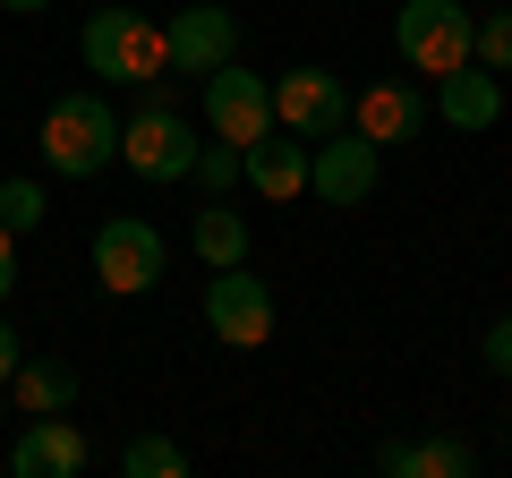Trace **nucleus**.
<instances>
[{
    "instance_id": "f257e3e1",
    "label": "nucleus",
    "mask_w": 512,
    "mask_h": 478,
    "mask_svg": "<svg viewBox=\"0 0 512 478\" xmlns=\"http://www.w3.org/2000/svg\"><path fill=\"white\" fill-rule=\"evenodd\" d=\"M77 52H86L94 77H120V86H154V77H171V43L163 26L146 18V9H94L86 35H77Z\"/></svg>"
},
{
    "instance_id": "f03ea898",
    "label": "nucleus",
    "mask_w": 512,
    "mask_h": 478,
    "mask_svg": "<svg viewBox=\"0 0 512 478\" xmlns=\"http://www.w3.org/2000/svg\"><path fill=\"white\" fill-rule=\"evenodd\" d=\"M43 163L60 180H94L103 163H120V111L103 94H60L43 111Z\"/></svg>"
},
{
    "instance_id": "7ed1b4c3",
    "label": "nucleus",
    "mask_w": 512,
    "mask_h": 478,
    "mask_svg": "<svg viewBox=\"0 0 512 478\" xmlns=\"http://www.w3.org/2000/svg\"><path fill=\"white\" fill-rule=\"evenodd\" d=\"M120 163L137 171V180H188L197 171V137H188V111H171V94H163V77L146 86V103L120 120Z\"/></svg>"
},
{
    "instance_id": "20e7f679",
    "label": "nucleus",
    "mask_w": 512,
    "mask_h": 478,
    "mask_svg": "<svg viewBox=\"0 0 512 478\" xmlns=\"http://www.w3.org/2000/svg\"><path fill=\"white\" fill-rule=\"evenodd\" d=\"M393 52H402L419 77H453L461 60L478 52V18L461 9V0H402V18H393Z\"/></svg>"
},
{
    "instance_id": "39448f33",
    "label": "nucleus",
    "mask_w": 512,
    "mask_h": 478,
    "mask_svg": "<svg viewBox=\"0 0 512 478\" xmlns=\"http://www.w3.org/2000/svg\"><path fill=\"white\" fill-rule=\"evenodd\" d=\"M163 265H171V248H163V231H154L146 214H111L103 231H94V282H103L111 299L154 291V282H163Z\"/></svg>"
},
{
    "instance_id": "423d86ee",
    "label": "nucleus",
    "mask_w": 512,
    "mask_h": 478,
    "mask_svg": "<svg viewBox=\"0 0 512 478\" xmlns=\"http://www.w3.org/2000/svg\"><path fill=\"white\" fill-rule=\"evenodd\" d=\"M205 325L231 350H265L274 342V291H265L248 265H214V282H205Z\"/></svg>"
},
{
    "instance_id": "0eeeda50",
    "label": "nucleus",
    "mask_w": 512,
    "mask_h": 478,
    "mask_svg": "<svg viewBox=\"0 0 512 478\" xmlns=\"http://www.w3.org/2000/svg\"><path fill=\"white\" fill-rule=\"evenodd\" d=\"M205 129H214L222 146L248 154L256 137L274 129V86H265L256 69H239V60H222V69L205 77Z\"/></svg>"
},
{
    "instance_id": "6e6552de",
    "label": "nucleus",
    "mask_w": 512,
    "mask_h": 478,
    "mask_svg": "<svg viewBox=\"0 0 512 478\" xmlns=\"http://www.w3.org/2000/svg\"><path fill=\"white\" fill-rule=\"evenodd\" d=\"M376 171H384V146L367 129H333L308 146V188L325 205H367L376 197Z\"/></svg>"
},
{
    "instance_id": "1a4fd4ad",
    "label": "nucleus",
    "mask_w": 512,
    "mask_h": 478,
    "mask_svg": "<svg viewBox=\"0 0 512 478\" xmlns=\"http://www.w3.org/2000/svg\"><path fill=\"white\" fill-rule=\"evenodd\" d=\"M274 129H291V137H333V129H350V86L333 69H282L274 77Z\"/></svg>"
},
{
    "instance_id": "9d476101",
    "label": "nucleus",
    "mask_w": 512,
    "mask_h": 478,
    "mask_svg": "<svg viewBox=\"0 0 512 478\" xmlns=\"http://www.w3.org/2000/svg\"><path fill=\"white\" fill-rule=\"evenodd\" d=\"M163 43H171V69L180 77H214L222 60H239V18L214 9V0H188L163 18Z\"/></svg>"
},
{
    "instance_id": "9b49d317",
    "label": "nucleus",
    "mask_w": 512,
    "mask_h": 478,
    "mask_svg": "<svg viewBox=\"0 0 512 478\" xmlns=\"http://www.w3.org/2000/svg\"><path fill=\"white\" fill-rule=\"evenodd\" d=\"M86 461H94V453H86V436H77L69 410H43V419H26L18 444H9V470H18V478H77Z\"/></svg>"
},
{
    "instance_id": "f8f14e48",
    "label": "nucleus",
    "mask_w": 512,
    "mask_h": 478,
    "mask_svg": "<svg viewBox=\"0 0 512 478\" xmlns=\"http://www.w3.org/2000/svg\"><path fill=\"white\" fill-rule=\"evenodd\" d=\"M248 180H256V197L265 205H291V197H308V137H291V129H265L248 146Z\"/></svg>"
},
{
    "instance_id": "ddd939ff",
    "label": "nucleus",
    "mask_w": 512,
    "mask_h": 478,
    "mask_svg": "<svg viewBox=\"0 0 512 478\" xmlns=\"http://www.w3.org/2000/svg\"><path fill=\"white\" fill-rule=\"evenodd\" d=\"M436 111L453 129H495V120H504V77H495L487 60H461L453 77H436Z\"/></svg>"
},
{
    "instance_id": "4468645a",
    "label": "nucleus",
    "mask_w": 512,
    "mask_h": 478,
    "mask_svg": "<svg viewBox=\"0 0 512 478\" xmlns=\"http://www.w3.org/2000/svg\"><path fill=\"white\" fill-rule=\"evenodd\" d=\"M419 120H427V103H419L410 86H367V94H350V129H367L376 146H410Z\"/></svg>"
},
{
    "instance_id": "2eb2a0df",
    "label": "nucleus",
    "mask_w": 512,
    "mask_h": 478,
    "mask_svg": "<svg viewBox=\"0 0 512 478\" xmlns=\"http://www.w3.org/2000/svg\"><path fill=\"white\" fill-rule=\"evenodd\" d=\"M9 393H18V419H43V410H77V368H69V359H52V350H26L18 376H9Z\"/></svg>"
},
{
    "instance_id": "dca6fc26",
    "label": "nucleus",
    "mask_w": 512,
    "mask_h": 478,
    "mask_svg": "<svg viewBox=\"0 0 512 478\" xmlns=\"http://www.w3.org/2000/svg\"><path fill=\"white\" fill-rule=\"evenodd\" d=\"M188 248H197L205 265H248V214H231V205H205L197 231H188Z\"/></svg>"
},
{
    "instance_id": "f3484780",
    "label": "nucleus",
    "mask_w": 512,
    "mask_h": 478,
    "mask_svg": "<svg viewBox=\"0 0 512 478\" xmlns=\"http://www.w3.org/2000/svg\"><path fill=\"white\" fill-rule=\"evenodd\" d=\"M120 478H188V453L171 436H128L120 444Z\"/></svg>"
},
{
    "instance_id": "a211bd4d",
    "label": "nucleus",
    "mask_w": 512,
    "mask_h": 478,
    "mask_svg": "<svg viewBox=\"0 0 512 478\" xmlns=\"http://www.w3.org/2000/svg\"><path fill=\"white\" fill-rule=\"evenodd\" d=\"M470 436H419L410 444V478H470Z\"/></svg>"
},
{
    "instance_id": "6ab92c4d",
    "label": "nucleus",
    "mask_w": 512,
    "mask_h": 478,
    "mask_svg": "<svg viewBox=\"0 0 512 478\" xmlns=\"http://www.w3.org/2000/svg\"><path fill=\"white\" fill-rule=\"evenodd\" d=\"M35 222H43V188L35 180H0V231H35Z\"/></svg>"
},
{
    "instance_id": "aec40b11",
    "label": "nucleus",
    "mask_w": 512,
    "mask_h": 478,
    "mask_svg": "<svg viewBox=\"0 0 512 478\" xmlns=\"http://www.w3.org/2000/svg\"><path fill=\"white\" fill-rule=\"evenodd\" d=\"M470 60H487L495 77L512 69V9H487V18H478V52Z\"/></svg>"
},
{
    "instance_id": "412c9836",
    "label": "nucleus",
    "mask_w": 512,
    "mask_h": 478,
    "mask_svg": "<svg viewBox=\"0 0 512 478\" xmlns=\"http://www.w3.org/2000/svg\"><path fill=\"white\" fill-rule=\"evenodd\" d=\"M197 180H205V188L248 180V154H239V146H197Z\"/></svg>"
},
{
    "instance_id": "4be33fe9",
    "label": "nucleus",
    "mask_w": 512,
    "mask_h": 478,
    "mask_svg": "<svg viewBox=\"0 0 512 478\" xmlns=\"http://www.w3.org/2000/svg\"><path fill=\"white\" fill-rule=\"evenodd\" d=\"M478 359H487L495 376H512V316H495V325H487V342H478Z\"/></svg>"
},
{
    "instance_id": "5701e85b",
    "label": "nucleus",
    "mask_w": 512,
    "mask_h": 478,
    "mask_svg": "<svg viewBox=\"0 0 512 478\" xmlns=\"http://www.w3.org/2000/svg\"><path fill=\"white\" fill-rule=\"evenodd\" d=\"M18 359H26V342H18V325H9V316H0V385H9V376H18Z\"/></svg>"
},
{
    "instance_id": "b1692460",
    "label": "nucleus",
    "mask_w": 512,
    "mask_h": 478,
    "mask_svg": "<svg viewBox=\"0 0 512 478\" xmlns=\"http://www.w3.org/2000/svg\"><path fill=\"white\" fill-rule=\"evenodd\" d=\"M376 470H384V478H410V444H402V436L376 444Z\"/></svg>"
},
{
    "instance_id": "393cba45",
    "label": "nucleus",
    "mask_w": 512,
    "mask_h": 478,
    "mask_svg": "<svg viewBox=\"0 0 512 478\" xmlns=\"http://www.w3.org/2000/svg\"><path fill=\"white\" fill-rule=\"evenodd\" d=\"M18 291V231H0V299Z\"/></svg>"
},
{
    "instance_id": "a878e982",
    "label": "nucleus",
    "mask_w": 512,
    "mask_h": 478,
    "mask_svg": "<svg viewBox=\"0 0 512 478\" xmlns=\"http://www.w3.org/2000/svg\"><path fill=\"white\" fill-rule=\"evenodd\" d=\"M0 9H26V18H35V9H52V0H0Z\"/></svg>"
},
{
    "instance_id": "bb28decb",
    "label": "nucleus",
    "mask_w": 512,
    "mask_h": 478,
    "mask_svg": "<svg viewBox=\"0 0 512 478\" xmlns=\"http://www.w3.org/2000/svg\"><path fill=\"white\" fill-rule=\"evenodd\" d=\"M0 427H9V410H0Z\"/></svg>"
}]
</instances>
